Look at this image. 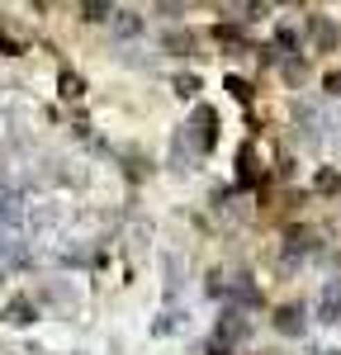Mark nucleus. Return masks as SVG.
Here are the masks:
<instances>
[{
    "label": "nucleus",
    "instance_id": "dca6fc26",
    "mask_svg": "<svg viewBox=\"0 0 341 355\" xmlns=\"http://www.w3.org/2000/svg\"><path fill=\"white\" fill-rule=\"evenodd\" d=\"M175 95H180V100H195L199 95V76H175Z\"/></svg>",
    "mask_w": 341,
    "mask_h": 355
},
{
    "label": "nucleus",
    "instance_id": "f03ea898",
    "mask_svg": "<svg viewBox=\"0 0 341 355\" xmlns=\"http://www.w3.org/2000/svg\"><path fill=\"white\" fill-rule=\"evenodd\" d=\"M247 331H252V322L237 313V308H227L223 318H218V341H227V346H237V341H247Z\"/></svg>",
    "mask_w": 341,
    "mask_h": 355
},
{
    "label": "nucleus",
    "instance_id": "a211bd4d",
    "mask_svg": "<svg viewBox=\"0 0 341 355\" xmlns=\"http://www.w3.org/2000/svg\"><path fill=\"white\" fill-rule=\"evenodd\" d=\"M275 43H280V48H294V43H299V33H294L289 24H280V28H275Z\"/></svg>",
    "mask_w": 341,
    "mask_h": 355
},
{
    "label": "nucleus",
    "instance_id": "9b49d317",
    "mask_svg": "<svg viewBox=\"0 0 341 355\" xmlns=\"http://www.w3.org/2000/svg\"><path fill=\"white\" fill-rule=\"evenodd\" d=\"M161 48H166L170 57H185V53H195V38H190V33H180V28H170L166 38H161Z\"/></svg>",
    "mask_w": 341,
    "mask_h": 355
},
{
    "label": "nucleus",
    "instance_id": "2eb2a0df",
    "mask_svg": "<svg viewBox=\"0 0 341 355\" xmlns=\"http://www.w3.org/2000/svg\"><path fill=\"white\" fill-rule=\"evenodd\" d=\"M62 95H67V100H81V95H85V81L67 71V76H62Z\"/></svg>",
    "mask_w": 341,
    "mask_h": 355
},
{
    "label": "nucleus",
    "instance_id": "ddd939ff",
    "mask_svg": "<svg viewBox=\"0 0 341 355\" xmlns=\"http://www.w3.org/2000/svg\"><path fill=\"white\" fill-rule=\"evenodd\" d=\"M232 299L256 303V284H252V275H237V279H232Z\"/></svg>",
    "mask_w": 341,
    "mask_h": 355
},
{
    "label": "nucleus",
    "instance_id": "423d86ee",
    "mask_svg": "<svg viewBox=\"0 0 341 355\" xmlns=\"http://www.w3.org/2000/svg\"><path fill=\"white\" fill-rule=\"evenodd\" d=\"M308 251H313V232L308 227H289V232H284V261L308 256Z\"/></svg>",
    "mask_w": 341,
    "mask_h": 355
},
{
    "label": "nucleus",
    "instance_id": "20e7f679",
    "mask_svg": "<svg viewBox=\"0 0 341 355\" xmlns=\"http://www.w3.org/2000/svg\"><path fill=\"white\" fill-rule=\"evenodd\" d=\"M308 38H313L317 53H332V48H337V24L322 19V15H313V19H308Z\"/></svg>",
    "mask_w": 341,
    "mask_h": 355
},
{
    "label": "nucleus",
    "instance_id": "4468645a",
    "mask_svg": "<svg viewBox=\"0 0 341 355\" xmlns=\"http://www.w3.org/2000/svg\"><path fill=\"white\" fill-rule=\"evenodd\" d=\"M213 38H218L223 48H242V33H237L232 24H218V28H213Z\"/></svg>",
    "mask_w": 341,
    "mask_h": 355
},
{
    "label": "nucleus",
    "instance_id": "6e6552de",
    "mask_svg": "<svg viewBox=\"0 0 341 355\" xmlns=\"http://www.w3.org/2000/svg\"><path fill=\"white\" fill-rule=\"evenodd\" d=\"M313 190L317 194H337L341 190V171L337 166H317V171H313Z\"/></svg>",
    "mask_w": 341,
    "mask_h": 355
},
{
    "label": "nucleus",
    "instance_id": "6ab92c4d",
    "mask_svg": "<svg viewBox=\"0 0 341 355\" xmlns=\"http://www.w3.org/2000/svg\"><path fill=\"white\" fill-rule=\"evenodd\" d=\"M322 90H327V95H341V71H327V76H322Z\"/></svg>",
    "mask_w": 341,
    "mask_h": 355
},
{
    "label": "nucleus",
    "instance_id": "9d476101",
    "mask_svg": "<svg viewBox=\"0 0 341 355\" xmlns=\"http://www.w3.org/2000/svg\"><path fill=\"white\" fill-rule=\"evenodd\" d=\"M227 5H232L237 19H261V15H270V0H227Z\"/></svg>",
    "mask_w": 341,
    "mask_h": 355
},
{
    "label": "nucleus",
    "instance_id": "f8f14e48",
    "mask_svg": "<svg viewBox=\"0 0 341 355\" xmlns=\"http://www.w3.org/2000/svg\"><path fill=\"white\" fill-rule=\"evenodd\" d=\"M110 24H114V33H119V38H138V33H142V19H138V15H114Z\"/></svg>",
    "mask_w": 341,
    "mask_h": 355
},
{
    "label": "nucleus",
    "instance_id": "39448f33",
    "mask_svg": "<svg viewBox=\"0 0 341 355\" xmlns=\"http://www.w3.org/2000/svg\"><path fill=\"white\" fill-rule=\"evenodd\" d=\"M337 313H341V279H327V289L317 299V318L322 322H337Z\"/></svg>",
    "mask_w": 341,
    "mask_h": 355
},
{
    "label": "nucleus",
    "instance_id": "7ed1b4c3",
    "mask_svg": "<svg viewBox=\"0 0 341 355\" xmlns=\"http://www.w3.org/2000/svg\"><path fill=\"white\" fill-rule=\"evenodd\" d=\"M270 322H275L280 336H304V322H308V318H304V308L284 303V308H275V318H270Z\"/></svg>",
    "mask_w": 341,
    "mask_h": 355
},
{
    "label": "nucleus",
    "instance_id": "f3484780",
    "mask_svg": "<svg viewBox=\"0 0 341 355\" xmlns=\"http://www.w3.org/2000/svg\"><path fill=\"white\" fill-rule=\"evenodd\" d=\"M227 90H232L237 100H252V85L242 81V76H227Z\"/></svg>",
    "mask_w": 341,
    "mask_h": 355
},
{
    "label": "nucleus",
    "instance_id": "0eeeda50",
    "mask_svg": "<svg viewBox=\"0 0 341 355\" xmlns=\"http://www.w3.org/2000/svg\"><path fill=\"white\" fill-rule=\"evenodd\" d=\"M33 318H38V308H33V299H15L10 308H5V322H10V327H28Z\"/></svg>",
    "mask_w": 341,
    "mask_h": 355
},
{
    "label": "nucleus",
    "instance_id": "412c9836",
    "mask_svg": "<svg viewBox=\"0 0 341 355\" xmlns=\"http://www.w3.org/2000/svg\"><path fill=\"white\" fill-rule=\"evenodd\" d=\"M204 355H232V346H227V341H218V336H213V346H209V351Z\"/></svg>",
    "mask_w": 341,
    "mask_h": 355
},
{
    "label": "nucleus",
    "instance_id": "f257e3e1",
    "mask_svg": "<svg viewBox=\"0 0 341 355\" xmlns=\"http://www.w3.org/2000/svg\"><path fill=\"white\" fill-rule=\"evenodd\" d=\"M218 114L209 110V105H199L195 110V119H190V133H195V142H199V152H213V142H218Z\"/></svg>",
    "mask_w": 341,
    "mask_h": 355
},
{
    "label": "nucleus",
    "instance_id": "aec40b11",
    "mask_svg": "<svg viewBox=\"0 0 341 355\" xmlns=\"http://www.w3.org/2000/svg\"><path fill=\"white\" fill-rule=\"evenodd\" d=\"M185 5H190V0H157V10H161V15H180Z\"/></svg>",
    "mask_w": 341,
    "mask_h": 355
},
{
    "label": "nucleus",
    "instance_id": "4be33fe9",
    "mask_svg": "<svg viewBox=\"0 0 341 355\" xmlns=\"http://www.w3.org/2000/svg\"><path fill=\"white\" fill-rule=\"evenodd\" d=\"M322 355H341V346H337V351H322Z\"/></svg>",
    "mask_w": 341,
    "mask_h": 355
},
{
    "label": "nucleus",
    "instance_id": "1a4fd4ad",
    "mask_svg": "<svg viewBox=\"0 0 341 355\" xmlns=\"http://www.w3.org/2000/svg\"><path fill=\"white\" fill-rule=\"evenodd\" d=\"M114 15H119V10H114L110 0H81V19H90V24H105Z\"/></svg>",
    "mask_w": 341,
    "mask_h": 355
}]
</instances>
